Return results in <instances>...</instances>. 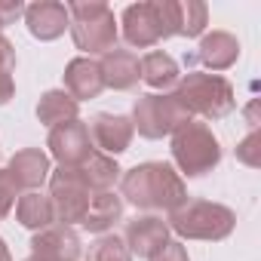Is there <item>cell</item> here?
Instances as JSON below:
<instances>
[{
  "label": "cell",
  "mask_w": 261,
  "mask_h": 261,
  "mask_svg": "<svg viewBox=\"0 0 261 261\" xmlns=\"http://www.w3.org/2000/svg\"><path fill=\"white\" fill-rule=\"evenodd\" d=\"M16 197H19V188L13 185V178H10L7 169H0V221H4V218L13 212Z\"/></svg>",
  "instance_id": "484cf974"
},
{
  "label": "cell",
  "mask_w": 261,
  "mask_h": 261,
  "mask_svg": "<svg viewBox=\"0 0 261 261\" xmlns=\"http://www.w3.org/2000/svg\"><path fill=\"white\" fill-rule=\"evenodd\" d=\"M148 261H191L188 258V249H185V243L181 240H169L154 258H148Z\"/></svg>",
  "instance_id": "4316f807"
},
{
  "label": "cell",
  "mask_w": 261,
  "mask_h": 261,
  "mask_svg": "<svg viewBox=\"0 0 261 261\" xmlns=\"http://www.w3.org/2000/svg\"><path fill=\"white\" fill-rule=\"evenodd\" d=\"M46 148L49 154L59 160V166H80L95 148H92V139H89V126L77 117V120H68L62 126H53L49 129V139H46Z\"/></svg>",
  "instance_id": "9c48e42d"
},
{
  "label": "cell",
  "mask_w": 261,
  "mask_h": 261,
  "mask_svg": "<svg viewBox=\"0 0 261 261\" xmlns=\"http://www.w3.org/2000/svg\"><path fill=\"white\" fill-rule=\"evenodd\" d=\"M142 80L151 86V89H169L181 80V71H178V62L163 53V49H151L142 62Z\"/></svg>",
  "instance_id": "7402d4cb"
},
{
  "label": "cell",
  "mask_w": 261,
  "mask_h": 261,
  "mask_svg": "<svg viewBox=\"0 0 261 261\" xmlns=\"http://www.w3.org/2000/svg\"><path fill=\"white\" fill-rule=\"evenodd\" d=\"M13 95H16V80H13V71H4V68H0V105H7Z\"/></svg>",
  "instance_id": "f546056e"
},
{
  "label": "cell",
  "mask_w": 261,
  "mask_h": 261,
  "mask_svg": "<svg viewBox=\"0 0 261 261\" xmlns=\"http://www.w3.org/2000/svg\"><path fill=\"white\" fill-rule=\"evenodd\" d=\"M92 261H133V252L126 249L123 237L117 233H101L92 246Z\"/></svg>",
  "instance_id": "cb8c5ba5"
},
{
  "label": "cell",
  "mask_w": 261,
  "mask_h": 261,
  "mask_svg": "<svg viewBox=\"0 0 261 261\" xmlns=\"http://www.w3.org/2000/svg\"><path fill=\"white\" fill-rule=\"evenodd\" d=\"M0 261H13V255H10V246H7V240L0 237Z\"/></svg>",
  "instance_id": "4dcf8cb0"
},
{
  "label": "cell",
  "mask_w": 261,
  "mask_h": 261,
  "mask_svg": "<svg viewBox=\"0 0 261 261\" xmlns=\"http://www.w3.org/2000/svg\"><path fill=\"white\" fill-rule=\"evenodd\" d=\"M101 80L108 89H136L142 80V65L136 59V53L129 49H111L101 56Z\"/></svg>",
  "instance_id": "2e32d148"
},
{
  "label": "cell",
  "mask_w": 261,
  "mask_h": 261,
  "mask_svg": "<svg viewBox=\"0 0 261 261\" xmlns=\"http://www.w3.org/2000/svg\"><path fill=\"white\" fill-rule=\"evenodd\" d=\"M123 40L129 46L151 49L172 34V16H169V0H145V4H129L120 16Z\"/></svg>",
  "instance_id": "52a82bcc"
},
{
  "label": "cell",
  "mask_w": 261,
  "mask_h": 261,
  "mask_svg": "<svg viewBox=\"0 0 261 261\" xmlns=\"http://www.w3.org/2000/svg\"><path fill=\"white\" fill-rule=\"evenodd\" d=\"M80 252V237L74 233V227L65 224H53L31 237V258L37 261H77Z\"/></svg>",
  "instance_id": "8fae6325"
},
{
  "label": "cell",
  "mask_w": 261,
  "mask_h": 261,
  "mask_svg": "<svg viewBox=\"0 0 261 261\" xmlns=\"http://www.w3.org/2000/svg\"><path fill=\"white\" fill-rule=\"evenodd\" d=\"M77 169V175L83 178V185L92 191V194H101V191H111L114 185H117V178H120V166H117V160L114 157H108V154H101V151H92L80 166H74Z\"/></svg>",
  "instance_id": "ac0fdd59"
},
{
  "label": "cell",
  "mask_w": 261,
  "mask_h": 261,
  "mask_svg": "<svg viewBox=\"0 0 261 261\" xmlns=\"http://www.w3.org/2000/svg\"><path fill=\"white\" fill-rule=\"evenodd\" d=\"M101 89H105V80H101V65L95 59L77 56V59L68 62V68H65V92L74 101L98 98Z\"/></svg>",
  "instance_id": "9a60e30c"
},
{
  "label": "cell",
  "mask_w": 261,
  "mask_h": 261,
  "mask_svg": "<svg viewBox=\"0 0 261 261\" xmlns=\"http://www.w3.org/2000/svg\"><path fill=\"white\" fill-rule=\"evenodd\" d=\"M68 16H71V37L77 43V49L86 53V59L92 56H105L111 49H117V19L114 10L101 0L92 4H68Z\"/></svg>",
  "instance_id": "3957f363"
},
{
  "label": "cell",
  "mask_w": 261,
  "mask_h": 261,
  "mask_svg": "<svg viewBox=\"0 0 261 261\" xmlns=\"http://www.w3.org/2000/svg\"><path fill=\"white\" fill-rule=\"evenodd\" d=\"M25 25H28L31 37L46 43V40H59L68 31L71 16H68L65 4H56V0H37V4L25 7Z\"/></svg>",
  "instance_id": "4fadbf2b"
},
{
  "label": "cell",
  "mask_w": 261,
  "mask_h": 261,
  "mask_svg": "<svg viewBox=\"0 0 261 261\" xmlns=\"http://www.w3.org/2000/svg\"><path fill=\"white\" fill-rule=\"evenodd\" d=\"M172 160L178 166V175L197 178L221 163V145L206 123L191 120L172 133Z\"/></svg>",
  "instance_id": "5b68a950"
},
{
  "label": "cell",
  "mask_w": 261,
  "mask_h": 261,
  "mask_svg": "<svg viewBox=\"0 0 261 261\" xmlns=\"http://www.w3.org/2000/svg\"><path fill=\"white\" fill-rule=\"evenodd\" d=\"M77 114H80V101H74L65 89H46L37 101V120L49 129L77 120Z\"/></svg>",
  "instance_id": "603a6c76"
},
{
  "label": "cell",
  "mask_w": 261,
  "mask_h": 261,
  "mask_svg": "<svg viewBox=\"0 0 261 261\" xmlns=\"http://www.w3.org/2000/svg\"><path fill=\"white\" fill-rule=\"evenodd\" d=\"M16 218L22 227L28 230H46L53 227L56 221V212H53V200L40 191H28L16 200Z\"/></svg>",
  "instance_id": "44dd1931"
},
{
  "label": "cell",
  "mask_w": 261,
  "mask_h": 261,
  "mask_svg": "<svg viewBox=\"0 0 261 261\" xmlns=\"http://www.w3.org/2000/svg\"><path fill=\"white\" fill-rule=\"evenodd\" d=\"M123 200L145 212H172L188 200L185 178L169 163H139L120 175Z\"/></svg>",
  "instance_id": "6da1fadb"
},
{
  "label": "cell",
  "mask_w": 261,
  "mask_h": 261,
  "mask_svg": "<svg viewBox=\"0 0 261 261\" xmlns=\"http://www.w3.org/2000/svg\"><path fill=\"white\" fill-rule=\"evenodd\" d=\"M7 172H10V178H13V185L19 191H37L53 172L49 154H43L40 148H22V151L13 154Z\"/></svg>",
  "instance_id": "5bb4252c"
},
{
  "label": "cell",
  "mask_w": 261,
  "mask_h": 261,
  "mask_svg": "<svg viewBox=\"0 0 261 261\" xmlns=\"http://www.w3.org/2000/svg\"><path fill=\"white\" fill-rule=\"evenodd\" d=\"M197 56L209 71H227L240 59V43H237V37L230 31H212V34H206L200 40Z\"/></svg>",
  "instance_id": "e0dca14e"
},
{
  "label": "cell",
  "mask_w": 261,
  "mask_h": 261,
  "mask_svg": "<svg viewBox=\"0 0 261 261\" xmlns=\"http://www.w3.org/2000/svg\"><path fill=\"white\" fill-rule=\"evenodd\" d=\"M237 160L246 163V166H261V133L258 129H252V133L237 145Z\"/></svg>",
  "instance_id": "d4e9b609"
},
{
  "label": "cell",
  "mask_w": 261,
  "mask_h": 261,
  "mask_svg": "<svg viewBox=\"0 0 261 261\" xmlns=\"http://www.w3.org/2000/svg\"><path fill=\"white\" fill-rule=\"evenodd\" d=\"M126 249L139 258H154L169 243V224L157 215H136L126 224Z\"/></svg>",
  "instance_id": "7c38bea8"
},
{
  "label": "cell",
  "mask_w": 261,
  "mask_h": 261,
  "mask_svg": "<svg viewBox=\"0 0 261 261\" xmlns=\"http://www.w3.org/2000/svg\"><path fill=\"white\" fill-rule=\"evenodd\" d=\"M175 95L178 101L194 114L206 117V120H221L237 108V95L233 86L221 77V74H203V71H188L178 83H175Z\"/></svg>",
  "instance_id": "277c9868"
},
{
  "label": "cell",
  "mask_w": 261,
  "mask_h": 261,
  "mask_svg": "<svg viewBox=\"0 0 261 261\" xmlns=\"http://www.w3.org/2000/svg\"><path fill=\"white\" fill-rule=\"evenodd\" d=\"M133 120L123 117V114H95L92 123H89V139L92 145L108 154V157H117L123 151H129V145H133Z\"/></svg>",
  "instance_id": "30bf717a"
},
{
  "label": "cell",
  "mask_w": 261,
  "mask_h": 261,
  "mask_svg": "<svg viewBox=\"0 0 261 261\" xmlns=\"http://www.w3.org/2000/svg\"><path fill=\"white\" fill-rule=\"evenodd\" d=\"M172 34L178 37H200L209 25V7L203 0H169Z\"/></svg>",
  "instance_id": "d6986e66"
},
{
  "label": "cell",
  "mask_w": 261,
  "mask_h": 261,
  "mask_svg": "<svg viewBox=\"0 0 261 261\" xmlns=\"http://www.w3.org/2000/svg\"><path fill=\"white\" fill-rule=\"evenodd\" d=\"M0 68L4 71H16V46L0 34Z\"/></svg>",
  "instance_id": "f1b7e54d"
},
{
  "label": "cell",
  "mask_w": 261,
  "mask_h": 261,
  "mask_svg": "<svg viewBox=\"0 0 261 261\" xmlns=\"http://www.w3.org/2000/svg\"><path fill=\"white\" fill-rule=\"evenodd\" d=\"M49 200H53L56 221L65 224V227H74V224H83L89 200H92V191L83 185L77 169L59 166V169L49 172Z\"/></svg>",
  "instance_id": "ba28073f"
},
{
  "label": "cell",
  "mask_w": 261,
  "mask_h": 261,
  "mask_svg": "<svg viewBox=\"0 0 261 261\" xmlns=\"http://www.w3.org/2000/svg\"><path fill=\"white\" fill-rule=\"evenodd\" d=\"M246 117H249V123H252V126H258V114H255V101H252V105L246 108Z\"/></svg>",
  "instance_id": "1f68e13d"
},
{
  "label": "cell",
  "mask_w": 261,
  "mask_h": 261,
  "mask_svg": "<svg viewBox=\"0 0 261 261\" xmlns=\"http://www.w3.org/2000/svg\"><path fill=\"white\" fill-rule=\"evenodd\" d=\"M166 224L181 240H209V243H218V240H224V237L233 233L237 215L227 206H221V203L185 200L178 209L169 212V221Z\"/></svg>",
  "instance_id": "7a4b0ae2"
},
{
  "label": "cell",
  "mask_w": 261,
  "mask_h": 261,
  "mask_svg": "<svg viewBox=\"0 0 261 261\" xmlns=\"http://www.w3.org/2000/svg\"><path fill=\"white\" fill-rule=\"evenodd\" d=\"M129 120H133V129H139L142 139L157 142V139L172 136L175 129H181V126L191 123L194 117H191V111L178 101L175 92H163V95L151 92V95H142V98L136 101L133 117H129Z\"/></svg>",
  "instance_id": "8992f818"
},
{
  "label": "cell",
  "mask_w": 261,
  "mask_h": 261,
  "mask_svg": "<svg viewBox=\"0 0 261 261\" xmlns=\"http://www.w3.org/2000/svg\"><path fill=\"white\" fill-rule=\"evenodd\" d=\"M22 16H25V4H22V0H0V28L13 25Z\"/></svg>",
  "instance_id": "83f0119b"
},
{
  "label": "cell",
  "mask_w": 261,
  "mask_h": 261,
  "mask_svg": "<svg viewBox=\"0 0 261 261\" xmlns=\"http://www.w3.org/2000/svg\"><path fill=\"white\" fill-rule=\"evenodd\" d=\"M25 261H37V258H25Z\"/></svg>",
  "instance_id": "d6a6232c"
},
{
  "label": "cell",
  "mask_w": 261,
  "mask_h": 261,
  "mask_svg": "<svg viewBox=\"0 0 261 261\" xmlns=\"http://www.w3.org/2000/svg\"><path fill=\"white\" fill-rule=\"evenodd\" d=\"M120 218H123V197H117L114 191H101V194H92L86 218H83V227L89 233H105Z\"/></svg>",
  "instance_id": "ffe728a7"
}]
</instances>
